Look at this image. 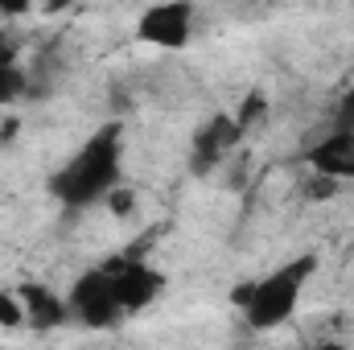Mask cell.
Returning a JSON list of instances; mask_svg holds the SVG:
<instances>
[{
  "label": "cell",
  "instance_id": "1",
  "mask_svg": "<svg viewBox=\"0 0 354 350\" xmlns=\"http://www.w3.org/2000/svg\"><path fill=\"white\" fill-rule=\"evenodd\" d=\"M124 185V120H103L87 140L50 174L46 190L66 210H87L107 202V194Z\"/></svg>",
  "mask_w": 354,
  "mask_h": 350
},
{
  "label": "cell",
  "instance_id": "2",
  "mask_svg": "<svg viewBox=\"0 0 354 350\" xmlns=\"http://www.w3.org/2000/svg\"><path fill=\"white\" fill-rule=\"evenodd\" d=\"M322 256L317 252H301L292 260L276 264L272 272H264L260 280H252L248 288H235V305L243 313V322L252 330H280L284 322H292V313L301 309V297L309 288V280L317 276Z\"/></svg>",
  "mask_w": 354,
  "mask_h": 350
},
{
  "label": "cell",
  "instance_id": "3",
  "mask_svg": "<svg viewBox=\"0 0 354 350\" xmlns=\"http://www.w3.org/2000/svg\"><path fill=\"white\" fill-rule=\"evenodd\" d=\"M66 305H71V317L75 322H83L91 330H103V326H115L120 317H124V309H120V297H115V284H111V272H107V264H95L87 268L75 284H71V293H66Z\"/></svg>",
  "mask_w": 354,
  "mask_h": 350
},
{
  "label": "cell",
  "instance_id": "4",
  "mask_svg": "<svg viewBox=\"0 0 354 350\" xmlns=\"http://www.w3.org/2000/svg\"><path fill=\"white\" fill-rule=\"evenodd\" d=\"M198 8L194 0H157L136 17V42L153 50H185L194 37Z\"/></svg>",
  "mask_w": 354,
  "mask_h": 350
},
{
  "label": "cell",
  "instance_id": "5",
  "mask_svg": "<svg viewBox=\"0 0 354 350\" xmlns=\"http://www.w3.org/2000/svg\"><path fill=\"white\" fill-rule=\"evenodd\" d=\"M107 272H111V284H115V297H120L124 317L149 309V305L165 293V272L153 268L149 260L120 256V260H107Z\"/></svg>",
  "mask_w": 354,
  "mask_h": 350
},
{
  "label": "cell",
  "instance_id": "6",
  "mask_svg": "<svg viewBox=\"0 0 354 350\" xmlns=\"http://www.w3.org/2000/svg\"><path fill=\"white\" fill-rule=\"evenodd\" d=\"M305 165L317 181H354V124H334L305 149Z\"/></svg>",
  "mask_w": 354,
  "mask_h": 350
},
{
  "label": "cell",
  "instance_id": "7",
  "mask_svg": "<svg viewBox=\"0 0 354 350\" xmlns=\"http://www.w3.org/2000/svg\"><path fill=\"white\" fill-rule=\"evenodd\" d=\"M239 140H243V124H239L235 116H214V120H206V124L198 128V136H194V174L214 169Z\"/></svg>",
  "mask_w": 354,
  "mask_h": 350
},
{
  "label": "cell",
  "instance_id": "8",
  "mask_svg": "<svg viewBox=\"0 0 354 350\" xmlns=\"http://www.w3.org/2000/svg\"><path fill=\"white\" fill-rule=\"evenodd\" d=\"M17 297L25 305V326H33V330H58V326L71 322L66 293H54L50 284L25 280V284H17Z\"/></svg>",
  "mask_w": 354,
  "mask_h": 350
},
{
  "label": "cell",
  "instance_id": "9",
  "mask_svg": "<svg viewBox=\"0 0 354 350\" xmlns=\"http://www.w3.org/2000/svg\"><path fill=\"white\" fill-rule=\"evenodd\" d=\"M25 91H29V75H25V66L17 62V54H12L8 46H0V107L17 103Z\"/></svg>",
  "mask_w": 354,
  "mask_h": 350
},
{
  "label": "cell",
  "instance_id": "10",
  "mask_svg": "<svg viewBox=\"0 0 354 350\" xmlns=\"http://www.w3.org/2000/svg\"><path fill=\"white\" fill-rule=\"evenodd\" d=\"M0 326L4 330H21L25 326V305L17 297V288H0Z\"/></svg>",
  "mask_w": 354,
  "mask_h": 350
},
{
  "label": "cell",
  "instance_id": "11",
  "mask_svg": "<svg viewBox=\"0 0 354 350\" xmlns=\"http://www.w3.org/2000/svg\"><path fill=\"white\" fill-rule=\"evenodd\" d=\"M260 111H264V95H260V91H252V95H248V103H239V111H235V120L243 124V132L256 124V116H260Z\"/></svg>",
  "mask_w": 354,
  "mask_h": 350
},
{
  "label": "cell",
  "instance_id": "12",
  "mask_svg": "<svg viewBox=\"0 0 354 350\" xmlns=\"http://www.w3.org/2000/svg\"><path fill=\"white\" fill-rule=\"evenodd\" d=\"M33 8H37V0H0V17H25Z\"/></svg>",
  "mask_w": 354,
  "mask_h": 350
},
{
  "label": "cell",
  "instance_id": "13",
  "mask_svg": "<svg viewBox=\"0 0 354 350\" xmlns=\"http://www.w3.org/2000/svg\"><path fill=\"white\" fill-rule=\"evenodd\" d=\"M75 0H37V8L46 12V17H58V12H66Z\"/></svg>",
  "mask_w": 354,
  "mask_h": 350
},
{
  "label": "cell",
  "instance_id": "14",
  "mask_svg": "<svg viewBox=\"0 0 354 350\" xmlns=\"http://www.w3.org/2000/svg\"><path fill=\"white\" fill-rule=\"evenodd\" d=\"M334 124H354V91L342 99V107H338V116H334Z\"/></svg>",
  "mask_w": 354,
  "mask_h": 350
}]
</instances>
